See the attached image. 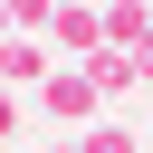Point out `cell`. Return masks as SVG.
<instances>
[{
    "label": "cell",
    "instance_id": "1",
    "mask_svg": "<svg viewBox=\"0 0 153 153\" xmlns=\"http://www.w3.org/2000/svg\"><path fill=\"white\" fill-rule=\"evenodd\" d=\"M0 10H10V19H48V0H0Z\"/></svg>",
    "mask_w": 153,
    "mask_h": 153
},
{
    "label": "cell",
    "instance_id": "2",
    "mask_svg": "<svg viewBox=\"0 0 153 153\" xmlns=\"http://www.w3.org/2000/svg\"><path fill=\"white\" fill-rule=\"evenodd\" d=\"M0 124H10V96H0Z\"/></svg>",
    "mask_w": 153,
    "mask_h": 153
},
{
    "label": "cell",
    "instance_id": "3",
    "mask_svg": "<svg viewBox=\"0 0 153 153\" xmlns=\"http://www.w3.org/2000/svg\"><path fill=\"white\" fill-rule=\"evenodd\" d=\"M0 19H10V10H0Z\"/></svg>",
    "mask_w": 153,
    "mask_h": 153
}]
</instances>
